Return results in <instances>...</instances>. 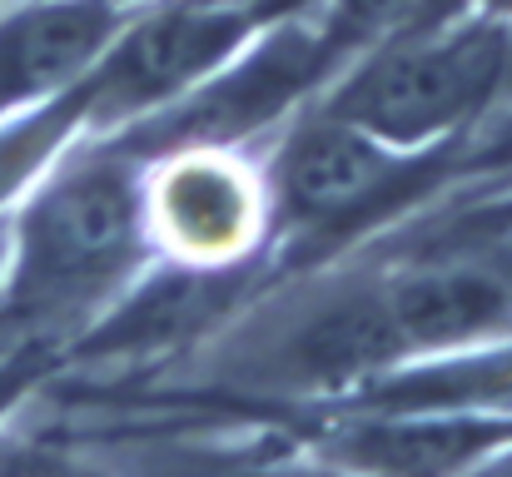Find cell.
Instances as JSON below:
<instances>
[{
  "instance_id": "1",
  "label": "cell",
  "mask_w": 512,
  "mask_h": 477,
  "mask_svg": "<svg viewBox=\"0 0 512 477\" xmlns=\"http://www.w3.org/2000/svg\"><path fill=\"white\" fill-rule=\"evenodd\" d=\"M0 314L55 323L100 309L155 259L145 164L105 135H70L5 209Z\"/></svg>"
},
{
  "instance_id": "11",
  "label": "cell",
  "mask_w": 512,
  "mask_h": 477,
  "mask_svg": "<svg viewBox=\"0 0 512 477\" xmlns=\"http://www.w3.org/2000/svg\"><path fill=\"white\" fill-rule=\"evenodd\" d=\"M428 5L438 0H319V20L329 30V40L343 50V60L363 45H373L378 35L418 20Z\"/></svg>"
},
{
  "instance_id": "2",
  "label": "cell",
  "mask_w": 512,
  "mask_h": 477,
  "mask_svg": "<svg viewBox=\"0 0 512 477\" xmlns=\"http://www.w3.org/2000/svg\"><path fill=\"white\" fill-rule=\"evenodd\" d=\"M508 90L512 25L438 0L353 50L314 100L393 150H438L473 135Z\"/></svg>"
},
{
  "instance_id": "4",
  "label": "cell",
  "mask_w": 512,
  "mask_h": 477,
  "mask_svg": "<svg viewBox=\"0 0 512 477\" xmlns=\"http://www.w3.org/2000/svg\"><path fill=\"white\" fill-rule=\"evenodd\" d=\"M343 65L319 10L269 20L239 55H229L194 90L160 105L155 115L105 135L140 164L184 145H229L244 150L254 135H274L294 110H304Z\"/></svg>"
},
{
  "instance_id": "3",
  "label": "cell",
  "mask_w": 512,
  "mask_h": 477,
  "mask_svg": "<svg viewBox=\"0 0 512 477\" xmlns=\"http://www.w3.org/2000/svg\"><path fill=\"white\" fill-rule=\"evenodd\" d=\"M458 145L463 140L438 150H393L309 100L274 130L269 155L259 159L274 204V234L339 239L353 224H378L408 209V199L428 189Z\"/></svg>"
},
{
  "instance_id": "10",
  "label": "cell",
  "mask_w": 512,
  "mask_h": 477,
  "mask_svg": "<svg viewBox=\"0 0 512 477\" xmlns=\"http://www.w3.org/2000/svg\"><path fill=\"white\" fill-rule=\"evenodd\" d=\"M512 438L508 413L463 408H363L319 443L324 458L363 477H463Z\"/></svg>"
},
{
  "instance_id": "5",
  "label": "cell",
  "mask_w": 512,
  "mask_h": 477,
  "mask_svg": "<svg viewBox=\"0 0 512 477\" xmlns=\"http://www.w3.org/2000/svg\"><path fill=\"white\" fill-rule=\"evenodd\" d=\"M403 363L378 269L309 279L234 338V373L274 393H363Z\"/></svg>"
},
{
  "instance_id": "7",
  "label": "cell",
  "mask_w": 512,
  "mask_h": 477,
  "mask_svg": "<svg viewBox=\"0 0 512 477\" xmlns=\"http://www.w3.org/2000/svg\"><path fill=\"white\" fill-rule=\"evenodd\" d=\"M145 224L155 254L179 269H244L274 239L259 159L229 145H184L145 159Z\"/></svg>"
},
{
  "instance_id": "8",
  "label": "cell",
  "mask_w": 512,
  "mask_h": 477,
  "mask_svg": "<svg viewBox=\"0 0 512 477\" xmlns=\"http://www.w3.org/2000/svg\"><path fill=\"white\" fill-rule=\"evenodd\" d=\"M378 284L408 363L512 338V289L473 249L403 254L378 264Z\"/></svg>"
},
{
  "instance_id": "6",
  "label": "cell",
  "mask_w": 512,
  "mask_h": 477,
  "mask_svg": "<svg viewBox=\"0 0 512 477\" xmlns=\"http://www.w3.org/2000/svg\"><path fill=\"white\" fill-rule=\"evenodd\" d=\"M269 20L219 0H145L130 5L90 75L70 90L80 135H115L194 90L239 55Z\"/></svg>"
},
{
  "instance_id": "15",
  "label": "cell",
  "mask_w": 512,
  "mask_h": 477,
  "mask_svg": "<svg viewBox=\"0 0 512 477\" xmlns=\"http://www.w3.org/2000/svg\"><path fill=\"white\" fill-rule=\"evenodd\" d=\"M468 10H478V15H493V20H508L512 25V0H463Z\"/></svg>"
},
{
  "instance_id": "14",
  "label": "cell",
  "mask_w": 512,
  "mask_h": 477,
  "mask_svg": "<svg viewBox=\"0 0 512 477\" xmlns=\"http://www.w3.org/2000/svg\"><path fill=\"white\" fill-rule=\"evenodd\" d=\"M463 477H512V438L503 443V448H493L488 458H478Z\"/></svg>"
},
{
  "instance_id": "13",
  "label": "cell",
  "mask_w": 512,
  "mask_h": 477,
  "mask_svg": "<svg viewBox=\"0 0 512 477\" xmlns=\"http://www.w3.org/2000/svg\"><path fill=\"white\" fill-rule=\"evenodd\" d=\"M463 249H473V254L512 289V234H488V239H473V244H463Z\"/></svg>"
},
{
  "instance_id": "12",
  "label": "cell",
  "mask_w": 512,
  "mask_h": 477,
  "mask_svg": "<svg viewBox=\"0 0 512 477\" xmlns=\"http://www.w3.org/2000/svg\"><path fill=\"white\" fill-rule=\"evenodd\" d=\"M0 477H90L85 468L45 453V448H15L0 458Z\"/></svg>"
},
{
  "instance_id": "9",
  "label": "cell",
  "mask_w": 512,
  "mask_h": 477,
  "mask_svg": "<svg viewBox=\"0 0 512 477\" xmlns=\"http://www.w3.org/2000/svg\"><path fill=\"white\" fill-rule=\"evenodd\" d=\"M120 0H5L0 5V125L70 95L115 25Z\"/></svg>"
}]
</instances>
